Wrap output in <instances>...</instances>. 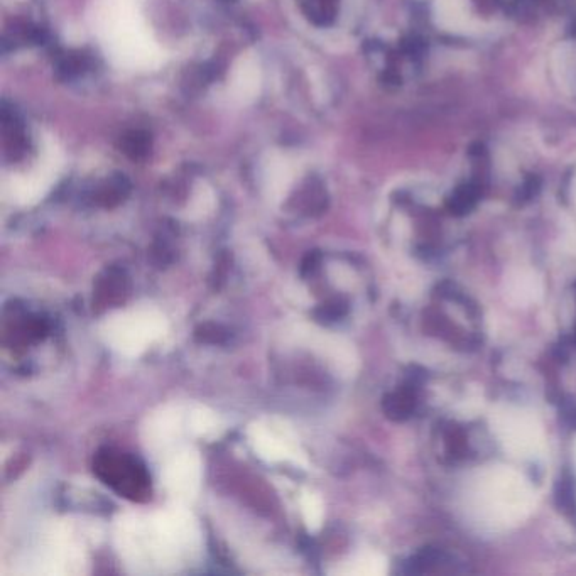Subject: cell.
Instances as JSON below:
<instances>
[{
	"label": "cell",
	"instance_id": "8fae6325",
	"mask_svg": "<svg viewBox=\"0 0 576 576\" xmlns=\"http://www.w3.org/2000/svg\"><path fill=\"white\" fill-rule=\"evenodd\" d=\"M306 14L310 16L311 21L320 26L330 24L335 16V6L333 0H306Z\"/></svg>",
	"mask_w": 576,
	"mask_h": 576
},
{
	"label": "cell",
	"instance_id": "8992f818",
	"mask_svg": "<svg viewBox=\"0 0 576 576\" xmlns=\"http://www.w3.org/2000/svg\"><path fill=\"white\" fill-rule=\"evenodd\" d=\"M249 440L254 452L266 462H293L308 467L305 453L301 452L293 431L284 424L272 421L252 424Z\"/></svg>",
	"mask_w": 576,
	"mask_h": 576
},
{
	"label": "cell",
	"instance_id": "ba28073f",
	"mask_svg": "<svg viewBox=\"0 0 576 576\" xmlns=\"http://www.w3.org/2000/svg\"><path fill=\"white\" fill-rule=\"evenodd\" d=\"M340 573L354 576H381L387 573V560L379 553H360L347 561Z\"/></svg>",
	"mask_w": 576,
	"mask_h": 576
},
{
	"label": "cell",
	"instance_id": "30bf717a",
	"mask_svg": "<svg viewBox=\"0 0 576 576\" xmlns=\"http://www.w3.org/2000/svg\"><path fill=\"white\" fill-rule=\"evenodd\" d=\"M188 430L198 436L215 435L218 430V419L208 409H193L190 416H188Z\"/></svg>",
	"mask_w": 576,
	"mask_h": 576
},
{
	"label": "cell",
	"instance_id": "7a4b0ae2",
	"mask_svg": "<svg viewBox=\"0 0 576 576\" xmlns=\"http://www.w3.org/2000/svg\"><path fill=\"white\" fill-rule=\"evenodd\" d=\"M533 489L521 473L506 465L485 467L467 487V509L484 526L504 529L524 521L533 509Z\"/></svg>",
	"mask_w": 576,
	"mask_h": 576
},
{
	"label": "cell",
	"instance_id": "9c48e42d",
	"mask_svg": "<svg viewBox=\"0 0 576 576\" xmlns=\"http://www.w3.org/2000/svg\"><path fill=\"white\" fill-rule=\"evenodd\" d=\"M301 512H303V519H305L306 526L310 531H318L325 516V507H323V500L313 492H303L301 495Z\"/></svg>",
	"mask_w": 576,
	"mask_h": 576
},
{
	"label": "cell",
	"instance_id": "6da1fadb",
	"mask_svg": "<svg viewBox=\"0 0 576 576\" xmlns=\"http://www.w3.org/2000/svg\"><path fill=\"white\" fill-rule=\"evenodd\" d=\"M120 555L136 571H173L202 549V534L190 512L171 507L149 516H125L117 524Z\"/></svg>",
	"mask_w": 576,
	"mask_h": 576
},
{
	"label": "cell",
	"instance_id": "3957f363",
	"mask_svg": "<svg viewBox=\"0 0 576 576\" xmlns=\"http://www.w3.org/2000/svg\"><path fill=\"white\" fill-rule=\"evenodd\" d=\"M168 332V321L156 308H131L110 315L102 325V337L115 352L137 357Z\"/></svg>",
	"mask_w": 576,
	"mask_h": 576
},
{
	"label": "cell",
	"instance_id": "4fadbf2b",
	"mask_svg": "<svg viewBox=\"0 0 576 576\" xmlns=\"http://www.w3.org/2000/svg\"><path fill=\"white\" fill-rule=\"evenodd\" d=\"M573 453H575V467H576V441H575V450H573Z\"/></svg>",
	"mask_w": 576,
	"mask_h": 576
},
{
	"label": "cell",
	"instance_id": "277c9868",
	"mask_svg": "<svg viewBox=\"0 0 576 576\" xmlns=\"http://www.w3.org/2000/svg\"><path fill=\"white\" fill-rule=\"evenodd\" d=\"M492 431L502 448L517 458H536L544 452V433L538 418L519 408H500L492 416Z\"/></svg>",
	"mask_w": 576,
	"mask_h": 576
},
{
	"label": "cell",
	"instance_id": "7c38bea8",
	"mask_svg": "<svg viewBox=\"0 0 576 576\" xmlns=\"http://www.w3.org/2000/svg\"><path fill=\"white\" fill-rule=\"evenodd\" d=\"M124 149L131 158H141L149 149V139L144 132H131L125 136Z\"/></svg>",
	"mask_w": 576,
	"mask_h": 576
},
{
	"label": "cell",
	"instance_id": "52a82bcc",
	"mask_svg": "<svg viewBox=\"0 0 576 576\" xmlns=\"http://www.w3.org/2000/svg\"><path fill=\"white\" fill-rule=\"evenodd\" d=\"M543 286L538 276L531 271H519L507 279V296L517 305H529L538 301Z\"/></svg>",
	"mask_w": 576,
	"mask_h": 576
},
{
	"label": "cell",
	"instance_id": "5b68a950",
	"mask_svg": "<svg viewBox=\"0 0 576 576\" xmlns=\"http://www.w3.org/2000/svg\"><path fill=\"white\" fill-rule=\"evenodd\" d=\"M202 458L190 446H178L164 455L161 480L164 489L178 504L195 499L203 475Z\"/></svg>",
	"mask_w": 576,
	"mask_h": 576
}]
</instances>
